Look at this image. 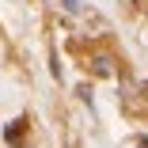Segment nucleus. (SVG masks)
<instances>
[{"instance_id": "f257e3e1", "label": "nucleus", "mask_w": 148, "mask_h": 148, "mask_svg": "<svg viewBox=\"0 0 148 148\" xmlns=\"http://www.w3.org/2000/svg\"><path fill=\"white\" fill-rule=\"evenodd\" d=\"M19 137H23V122H12V125L4 129V140H8V144H15Z\"/></svg>"}, {"instance_id": "f03ea898", "label": "nucleus", "mask_w": 148, "mask_h": 148, "mask_svg": "<svg viewBox=\"0 0 148 148\" xmlns=\"http://www.w3.org/2000/svg\"><path fill=\"white\" fill-rule=\"evenodd\" d=\"M140 148H148V137H144V140H140Z\"/></svg>"}]
</instances>
